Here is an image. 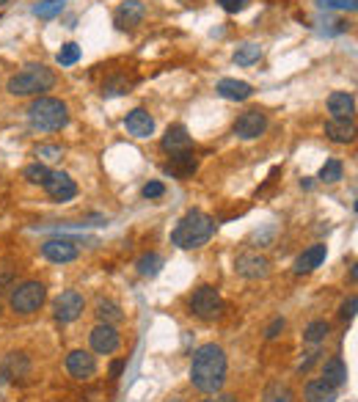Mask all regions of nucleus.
I'll list each match as a JSON object with an SVG mask.
<instances>
[{
	"label": "nucleus",
	"instance_id": "33",
	"mask_svg": "<svg viewBox=\"0 0 358 402\" xmlns=\"http://www.w3.org/2000/svg\"><path fill=\"white\" fill-rule=\"evenodd\" d=\"M22 176H25L28 182H33V185H44L47 176H50V169H47L44 163H31V166L22 169Z\"/></svg>",
	"mask_w": 358,
	"mask_h": 402
},
{
	"label": "nucleus",
	"instance_id": "18",
	"mask_svg": "<svg viewBox=\"0 0 358 402\" xmlns=\"http://www.w3.org/2000/svg\"><path fill=\"white\" fill-rule=\"evenodd\" d=\"M31 372V359L25 353H9L6 361L0 364V375L6 381H20V378H28Z\"/></svg>",
	"mask_w": 358,
	"mask_h": 402
},
{
	"label": "nucleus",
	"instance_id": "15",
	"mask_svg": "<svg viewBox=\"0 0 358 402\" xmlns=\"http://www.w3.org/2000/svg\"><path fill=\"white\" fill-rule=\"evenodd\" d=\"M125 129L132 138H149V135H154V119L144 107H132L125 116Z\"/></svg>",
	"mask_w": 358,
	"mask_h": 402
},
{
	"label": "nucleus",
	"instance_id": "36",
	"mask_svg": "<svg viewBox=\"0 0 358 402\" xmlns=\"http://www.w3.org/2000/svg\"><path fill=\"white\" fill-rule=\"evenodd\" d=\"M320 9H334V11H356L358 0H317Z\"/></svg>",
	"mask_w": 358,
	"mask_h": 402
},
{
	"label": "nucleus",
	"instance_id": "9",
	"mask_svg": "<svg viewBox=\"0 0 358 402\" xmlns=\"http://www.w3.org/2000/svg\"><path fill=\"white\" fill-rule=\"evenodd\" d=\"M47 196L53 199V201H72L75 196H78V185H75V179L66 174V171H50V176H47V182L42 185Z\"/></svg>",
	"mask_w": 358,
	"mask_h": 402
},
{
	"label": "nucleus",
	"instance_id": "6",
	"mask_svg": "<svg viewBox=\"0 0 358 402\" xmlns=\"http://www.w3.org/2000/svg\"><path fill=\"white\" fill-rule=\"evenodd\" d=\"M188 306H190V314L204 319V322H212V319H218L223 314V297L210 284H201L199 290H193Z\"/></svg>",
	"mask_w": 358,
	"mask_h": 402
},
{
	"label": "nucleus",
	"instance_id": "10",
	"mask_svg": "<svg viewBox=\"0 0 358 402\" xmlns=\"http://www.w3.org/2000/svg\"><path fill=\"white\" fill-rule=\"evenodd\" d=\"M265 129H268V116L262 110H256V107L240 113V119L234 122V135L243 138V141H253V138L265 135Z\"/></svg>",
	"mask_w": 358,
	"mask_h": 402
},
{
	"label": "nucleus",
	"instance_id": "5",
	"mask_svg": "<svg viewBox=\"0 0 358 402\" xmlns=\"http://www.w3.org/2000/svg\"><path fill=\"white\" fill-rule=\"evenodd\" d=\"M44 300H47V287L42 281H22L20 287L11 290L9 306L14 314H33L42 309Z\"/></svg>",
	"mask_w": 358,
	"mask_h": 402
},
{
	"label": "nucleus",
	"instance_id": "27",
	"mask_svg": "<svg viewBox=\"0 0 358 402\" xmlns=\"http://www.w3.org/2000/svg\"><path fill=\"white\" fill-rule=\"evenodd\" d=\"M262 402H295V394H293V388H290L287 383L275 381V383H270V386L265 388Z\"/></svg>",
	"mask_w": 358,
	"mask_h": 402
},
{
	"label": "nucleus",
	"instance_id": "32",
	"mask_svg": "<svg viewBox=\"0 0 358 402\" xmlns=\"http://www.w3.org/2000/svg\"><path fill=\"white\" fill-rule=\"evenodd\" d=\"M344 176V166L339 163V160H328L322 169H320V182H325V185H334Z\"/></svg>",
	"mask_w": 358,
	"mask_h": 402
},
{
	"label": "nucleus",
	"instance_id": "30",
	"mask_svg": "<svg viewBox=\"0 0 358 402\" xmlns=\"http://www.w3.org/2000/svg\"><path fill=\"white\" fill-rule=\"evenodd\" d=\"M63 3H66V0H42V3L33 6V14H36L39 20H53V17H58L63 11Z\"/></svg>",
	"mask_w": 358,
	"mask_h": 402
},
{
	"label": "nucleus",
	"instance_id": "28",
	"mask_svg": "<svg viewBox=\"0 0 358 402\" xmlns=\"http://www.w3.org/2000/svg\"><path fill=\"white\" fill-rule=\"evenodd\" d=\"M331 334V325L325 322V319H312L309 325H306V331H303V342H309V344H322L325 339Z\"/></svg>",
	"mask_w": 358,
	"mask_h": 402
},
{
	"label": "nucleus",
	"instance_id": "13",
	"mask_svg": "<svg viewBox=\"0 0 358 402\" xmlns=\"http://www.w3.org/2000/svg\"><path fill=\"white\" fill-rule=\"evenodd\" d=\"M144 17H147V6H144L141 0H125V3L116 9L113 22H116V28H119V31H130V28L141 25Z\"/></svg>",
	"mask_w": 358,
	"mask_h": 402
},
{
	"label": "nucleus",
	"instance_id": "41",
	"mask_svg": "<svg viewBox=\"0 0 358 402\" xmlns=\"http://www.w3.org/2000/svg\"><path fill=\"white\" fill-rule=\"evenodd\" d=\"M320 356H322L320 350H312V353H309L306 359L300 361V366H298V372H300V375H303V372H309V369H312V366H315V364H317V361H320Z\"/></svg>",
	"mask_w": 358,
	"mask_h": 402
},
{
	"label": "nucleus",
	"instance_id": "37",
	"mask_svg": "<svg viewBox=\"0 0 358 402\" xmlns=\"http://www.w3.org/2000/svg\"><path fill=\"white\" fill-rule=\"evenodd\" d=\"M356 309H358V297L350 295L344 303H342V309H339V317L344 319V322H353V317H356Z\"/></svg>",
	"mask_w": 358,
	"mask_h": 402
},
{
	"label": "nucleus",
	"instance_id": "11",
	"mask_svg": "<svg viewBox=\"0 0 358 402\" xmlns=\"http://www.w3.org/2000/svg\"><path fill=\"white\" fill-rule=\"evenodd\" d=\"M88 342H91V350H94V353H100V356H110V353H116V350H119L122 337H119L116 325H105V322H100V325L88 334Z\"/></svg>",
	"mask_w": 358,
	"mask_h": 402
},
{
	"label": "nucleus",
	"instance_id": "35",
	"mask_svg": "<svg viewBox=\"0 0 358 402\" xmlns=\"http://www.w3.org/2000/svg\"><path fill=\"white\" fill-rule=\"evenodd\" d=\"M33 154H36L39 160H50V163H53V160H61V157H63V149L56 147V144H39Z\"/></svg>",
	"mask_w": 358,
	"mask_h": 402
},
{
	"label": "nucleus",
	"instance_id": "25",
	"mask_svg": "<svg viewBox=\"0 0 358 402\" xmlns=\"http://www.w3.org/2000/svg\"><path fill=\"white\" fill-rule=\"evenodd\" d=\"M97 319L105 322V325H119V322H125V312L113 300H100L97 303Z\"/></svg>",
	"mask_w": 358,
	"mask_h": 402
},
{
	"label": "nucleus",
	"instance_id": "7",
	"mask_svg": "<svg viewBox=\"0 0 358 402\" xmlns=\"http://www.w3.org/2000/svg\"><path fill=\"white\" fill-rule=\"evenodd\" d=\"M234 270H237V275H243L248 281H259V278H268L270 262H268V256L256 254V251H246V254H240L234 259Z\"/></svg>",
	"mask_w": 358,
	"mask_h": 402
},
{
	"label": "nucleus",
	"instance_id": "26",
	"mask_svg": "<svg viewBox=\"0 0 358 402\" xmlns=\"http://www.w3.org/2000/svg\"><path fill=\"white\" fill-rule=\"evenodd\" d=\"M135 268H138V273L144 275V278H154V275L163 270V256L149 251V254H144L135 262Z\"/></svg>",
	"mask_w": 358,
	"mask_h": 402
},
{
	"label": "nucleus",
	"instance_id": "22",
	"mask_svg": "<svg viewBox=\"0 0 358 402\" xmlns=\"http://www.w3.org/2000/svg\"><path fill=\"white\" fill-rule=\"evenodd\" d=\"M328 110H331V119H353V113H356V97L347 94V91H334L328 97Z\"/></svg>",
	"mask_w": 358,
	"mask_h": 402
},
{
	"label": "nucleus",
	"instance_id": "8",
	"mask_svg": "<svg viewBox=\"0 0 358 402\" xmlns=\"http://www.w3.org/2000/svg\"><path fill=\"white\" fill-rule=\"evenodd\" d=\"M85 309V300L83 295L78 292V290H66V292H61V295L56 297V306H53V314H56V319L58 322H75V319L83 314Z\"/></svg>",
	"mask_w": 358,
	"mask_h": 402
},
{
	"label": "nucleus",
	"instance_id": "19",
	"mask_svg": "<svg viewBox=\"0 0 358 402\" xmlns=\"http://www.w3.org/2000/svg\"><path fill=\"white\" fill-rule=\"evenodd\" d=\"M325 135L334 144H353L356 125H353V119H331V122H325Z\"/></svg>",
	"mask_w": 358,
	"mask_h": 402
},
{
	"label": "nucleus",
	"instance_id": "21",
	"mask_svg": "<svg viewBox=\"0 0 358 402\" xmlns=\"http://www.w3.org/2000/svg\"><path fill=\"white\" fill-rule=\"evenodd\" d=\"M325 254H328V248H325L322 243H317V245H312V248H306V251L295 259V273L306 275V273H312V270H317V268L325 262Z\"/></svg>",
	"mask_w": 358,
	"mask_h": 402
},
{
	"label": "nucleus",
	"instance_id": "12",
	"mask_svg": "<svg viewBox=\"0 0 358 402\" xmlns=\"http://www.w3.org/2000/svg\"><path fill=\"white\" fill-rule=\"evenodd\" d=\"M78 243L75 240H66V237H56V240H47L42 245V256L56 262V265H66V262H75L78 259Z\"/></svg>",
	"mask_w": 358,
	"mask_h": 402
},
{
	"label": "nucleus",
	"instance_id": "1",
	"mask_svg": "<svg viewBox=\"0 0 358 402\" xmlns=\"http://www.w3.org/2000/svg\"><path fill=\"white\" fill-rule=\"evenodd\" d=\"M226 353L221 344H201L193 350L190 359V383L201 394H218L226 383Z\"/></svg>",
	"mask_w": 358,
	"mask_h": 402
},
{
	"label": "nucleus",
	"instance_id": "17",
	"mask_svg": "<svg viewBox=\"0 0 358 402\" xmlns=\"http://www.w3.org/2000/svg\"><path fill=\"white\" fill-rule=\"evenodd\" d=\"M160 147H163V152H169V154L188 152V149L193 147L188 127H185V125H171V127L166 129V135H163V141H160Z\"/></svg>",
	"mask_w": 358,
	"mask_h": 402
},
{
	"label": "nucleus",
	"instance_id": "46",
	"mask_svg": "<svg viewBox=\"0 0 358 402\" xmlns=\"http://www.w3.org/2000/svg\"><path fill=\"white\" fill-rule=\"evenodd\" d=\"M0 314H3V309H0Z\"/></svg>",
	"mask_w": 358,
	"mask_h": 402
},
{
	"label": "nucleus",
	"instance_id": "14",
	"mask_svg": "<svg viewBox=\"0 0 358 402\" xmlns=\"http://www.w3.org/2000/svg\"><path fill=\"white\" fill-rule=\"evenodd\" d=\"M66 369H69L72 378L88 381V378L97 375V359H94L88 350H72V353L66 356Z\"/></svg>",
	"mask_w": 358,
	"mask_h": 402
},
{
	"label": "nucleus",
	"instance_id": "39",
	"mask_svg": "<svg viewBox=\"0 0 358 402\" xmlns=\"http://www.w3.org/2000/svg\"><path fill=\"white\" fill-rule=\"evenodd\" d=\"M218 3H221V9L229 11V14H237V11H243V9L248 6V0H218Z\"/></svg>",
	"mask_w": 358,
	"mask_h": 402
},
{
	"label": "nucleus",
	"instance_id": "38",
	"mask_svg": "<svg viewBox=\"0 0 358 402\" xmlns=\"http://www.w3.org/2000/svg\"><path fill=\"white\" fill-rule=\"evenodd\" d=\"M141 193H144V199H160V196L166 193V185H163V182H147Z\"/></svg>",
	"mask_w": 358,
	"mask_h": 402
},
{
	"label": "nucleus",
	"instance_id": "23",
	"mask_svg": "<svg viewBox=\"0 0 358 402\" xmlns=\"http://www.w3.org/2000/svg\"><path fill=\"white\" fill-rule=\"evenodd\" d=\"M303 400L306 402H334L337 400V388L328 386L322 378H317V381L306 383V388H303Z\"/></svg>",
	"mask_w": 358,
	"mask_h": 402
},
{
	"label": "nucleus",
	"instance_id": "16",
	"mask_svg": "<svg viewBox=\"0 0 358 402\" xmlns=\"http://www.w3.org/2000/svg\"><path fill=\"white\" fill-rule=\"evenodd\" d=\"M196 169H199V160H196V154L193 152H177V154H171V160L166 163V174L169 176H174V179H188V176H193L196 174Z\"/></svg>",
	"mask_w": 358,
	"mask_h": 402
},
{
	"label": "nucleus",
	"instance_id": "40",
	"mask_svg": "<svg viewBox=\"0 0 358 402\" xmlns=\"http://www.w3.org/2000/svg\"><path fill=\"white\" fill-rule=\"evenodd\" d=\"M284 328H287V322H284V317H275L273 322L268 325V331H265V339H275V337H278V334H281V331H284Z\"/></svg>",
	"mask_w": 358,
	"mask_h": 402
},
{
	"label": "nucleus",
	"instance_id": "43",
	"mask_svg": "<svg viewBox=\"0 0 358 402\" xmlns=\"http://www.w3.org/2000/svg\"><path fill=\"white\" fill-rule=\"evenodd\" d=\"M204 402H237V397H229V394H226V397H215V400H204Z\"/></svg>",
	"mask_w": 358,
	"mask_h": 402
},
{
	"label": "nucleus",
	"instance_id": "29",
	"mask_svg": "<svg viewBox=\"0 0 358 402\" xmlns=\"http://www.w3.org/2000/svg\"><path fill=\"white\" fill-rule=\"evenodd\" d=\"M262 58V47L259 44H243L234 50V64L237 66H251Z\"/></svg>",
	"mask_w": 358,
	"mask_h": 402
},
{
	"label": "nucleus",
	"instance_id": "2",
	"mask_svg": "<svg viewBox=\"0 0 358 402\" xmlns=\"http://www.w3.org/2000/svg\"><path fill=\"white\" fill-rule=\"evenodd\" d=\"M215 234V221H212L207 212L201 210H190L179 223L177 229L171 232V243L182 251H193V248H201L207 245Z\"/></svg>",
	"mask_w": 358,
	"mask_h": 402
},
{
	"label": "nucleus",
	"instance_id": "44",
	"mask_svg": "<svg viewBox=\"0 0 358 402\" xmlns=\"http://www.w3.org/2000/svg\"><path fill=\"white\" fill-rule=\"evenodd\" d=\"M166 402H182V400H179V397H169Z\"/></svg>",
	"mask_w": 358,
	"mask_h": 402
},
{
	"label": "nucleus",
	"instance_id": "31",
	"mask_svg": "<svg viewBox=\"0 0 358 402\" xmlns=\"http://www.w3.org/2000/svg\"><path fill=\"white\" fill-rule=\"evenodd\" d=\"M130 88H132V83L122 75H116L102 83V97H122V94H130Z\"/></svg>",
	"mask_w": 358,
	"mask_h": 402
},
{
	"label": "nucleus",
	"instance_id": "42",
	"mask_svg": "<svg viewBox=\"0 0 358 402\" xmlns=\"http://www.w3.org/2000/svg\"><path fill=\"white\" fill-rule=\"evenodd\" d=\"M122 369H125V361H113V364H110V378H119Z\"/></svg>",
	"mask_w": 358,
	"mask_h": 402
},
{
	"label": "nucleus",
	"instance_id": "4",
	"mask_svg": "<svg viewBox=\"0 0 358 402\" xmlns=\"http://www.w3.org/2000/svg\"><path fill=\"white\" fill-rule=\"evenodd\" d=\"M28 122L42 132H58L69 125V107L56 97H36L28 107Z\"/></svg>",
	"mask_w": 358,
	"mask_h": 402
},
{
	"label": "nucleus",
	"instance_id": "45",
	"mask_svg": "<svg viewBox=\"0 0 358 402\" xmlns=\"http://www.w3.org/2000/svg\"><path fill=\"white\" fill-rule=\"evenodd\" d=\"M6 3H11V0H0V9H3V6H6Z\"/></svg>",
	"mask_w": 358,
	"mask_h": 402
},
{
	"label": "nucleus",
	"instance_id": "3",
	"mask_svg": "<svg viewBox=\"0 0 358 402\" xmlns=\"http://www.w3.org/2000/svg\"><path fill=\"white\" fill-rule=\"evenodd\" d=\"M56 85V72L47 69L44 64H28L14 78H9L6 91L11 97H42L44 91H50Z\"/></svg>",
	"mask_w": 358,
	"mask_h": 402
},
{
	"label": "nucleus",
	"instance_id": "20",
	"mask_svg": "<svg viewBox=\"0 0 358 402\" xmlns=\"http://www.w3.org/2000/svg\"><path fill=\"white\" fill-rule=\"evenodd\" d=\"M223 100H232V102H246L253 94V85L246 83V80H234V78H223L218 88H215Z\"/></svg>",
	"mask_w": 358,
	"mask_h": 402
},
{
	"label": "nucleus",
	"instance_id": "34",
	"mask_svg": "<svg viewBox=\"0 0 358 402\" xmlns=\"http://www.w3.org/2000/svg\"><path fill=\"white\" fill-rule=\"evenodd\" d=\"M56 61L61 66H75L78 61H80V47L75 42L63 44L61 50H58V55H56Z\"/></svg>",
	"mask_w": 358,
	"mask_h": 402
},
{
	"label": "nucleus",
	"instance_id": "24",
	"mask_svg": "<svg viewBox=\"0 0 358 402\" xmlns=\"http://www.w3.org/2000/svg\"><path fill=\"white\" fill-rule=\"evenodd\" d=\"M322 381L328 383V386H334V388L344 386L347 383V364L339 359V356L328 359L322 364Z\"/></svg>",
	"mask_w": 358,
	"mask_h": 402
}]
</instances>
